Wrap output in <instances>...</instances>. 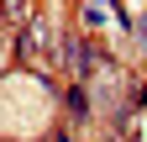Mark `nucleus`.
<instances>
[{
  "label": "nucleus",
  "instance_id": "obj_2",
  "mask_svg": "<svg viewBox=\"0 0 147 142\" xmlns=\"http://www.w3.org/2000/svg\"><path fill=\"white\" fill-rule=\"evenodd\" d=\"M21 58L32 63V68H63V37L53 32L47 21H32L26 32H21Z\"/></svg>",
  "mask_w": 147,
  "mask_h": 142
},
{
  "label": "nucleus",
  "instance_id": "obj_1",
  "mask_svg": "<svg viewBox=\"0 0 147 142\" xmlns=\"http://www.w3.org/2000/svg\"><path fill=\"white\" fill-rule=\"evenodd\" d=\"M47 121H53V95L42 79H32V74L0 79V132L37 137V132H47Z\"/></svg>",
  "mask_w": 147,
  "mask_h": 142
}]
</instances>
